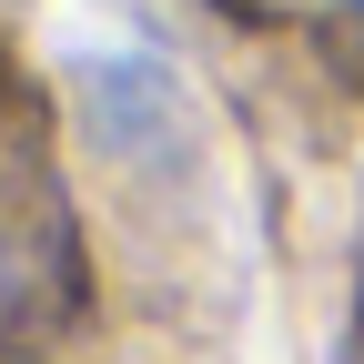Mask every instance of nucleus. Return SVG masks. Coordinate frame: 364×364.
<instances>
[{
	"label": "nucleus",
	"instance_id": "3",
	"mask_svg": "<svg viewBox=\"0 0 364 364\" xmlns=\"http://www.w3.org/2000/svg\"><path fill=\"white\" fill-rule=\"evenodd\" d=\"M213 11H233V21H253V0H213Z\"/></svg>",
	"mask_w": 364,
	"mask_h": 364
},
{
	"label": "nucleus",
	"instance_id": "1",
	"mask_svg": "<svg viewBox=\"0 0 364 364\" xmlns=\"http://www.w3.org/2000/svg\"><path fill=\"white\" fill-rule=\"evenodd\" d=\"M81 122L102 162L122 172H162L182 152V81L152 61V51H112V61H81Z\"/></svg>",
	"mask_w": 364,
	"mask_h": 364
},
{
	"label": "nucleus",
	"instance_id": "2",
	"mask_svg": "<svg viewBox=\"0 0 364 364\" xmlns=\"http://www.w3.org/2000/svg\"><path fill=\"white\" fill-rule=\"evenodd\" d=\"M314 61L364 102V0H324V11H314Z\"/></svg>",
	"mask_w": 364,
	"mask_h": 364
}]
</instances>
